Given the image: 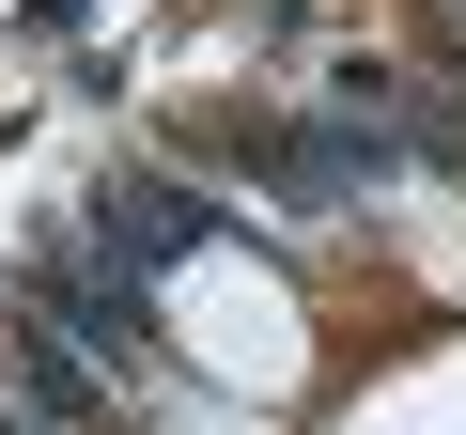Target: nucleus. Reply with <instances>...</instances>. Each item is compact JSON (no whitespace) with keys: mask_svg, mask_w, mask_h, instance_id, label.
Instances as JSON below:
<instances>
[{"mask_svg":"<svg viewBox=\"0 0 466 435\" xmlns=\"http://www.w3.org/2000/svg\"><path fill=\"white\" fill-rule=\"evenodd\" d=\"M32 311H47L94 373H156V296H140V265H109V249H47V265H32Z\"/></svg>","mask_w":466,"mask_h":435,"instance_id":"1","label":"nucleus"},{"mask_svg":"<svg viewBox=\"0 0 466 435\" xmlns=\"http://www.w3.org/2000/svg\"><path fill=\"white\" fill-rule=\"evenodd\" d=\"M218 234V202H187V187H109L94 202V249L109 265H171V249H202Z\"/></svg>","mask_w":466,"mask_h":435,"instance_id":"2","label":"nucleus"}]
</instances>
